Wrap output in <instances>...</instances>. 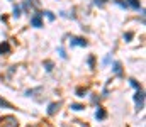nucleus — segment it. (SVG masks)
<instances>
[{
	"label": "nucleus",
	"mask_w": 146,
	"mask_h": 127,
	"mask_svg": "<svg viewBox=\"0 0 146 127\" xmlns=\"http://www.w3.org/2000/svg\"><path fill=\"white\" fill-rule=\"evenodd\" d=\"M31 24H33L34 27H42V20H41V15H34V17L31 19Z\"/></svg>",
	"instance_id": "obj_1"
},
{
	"label": "nucleus",
	"mask_w": 146,
	"mask_h": 127,
	"mask_svg": "<svg viewBox=\"0 0 146 127\" xmlns=\"http://www.w3.org/2000/svg\"><path fill=\"white\" fill-rule=\"evenodd\" d=\"M143 100H145V97H143V93H136V103H138V110H141L143 109Z\"/></svg>",
	"instance_id": "obj_2"
},
{
	"label": "nucleus",
	"mask_w": 146,
	"mask_h": 127,
	"mask_svg": "<svg viewBox=\"0 0 146 127\" xmlns=\"http://www.w3.org/2000/svg\"><path fill=\"white\" fill-rule=\"evenodd\" d=\"M72 46H87V41L82 38H73L72 39Z\"/></svg>",
	"instance_id": "obj_3"
},
{
	"label": "nucleus",
	"mask_w": 146,
	"mask_h": 127,
	"mask_svg": "<svg viewBox=\"0 0 146 127\" xmlns=\"http://www.w3.org/2000/svg\"><path fill=\"white\" fill-rule=\"evenodd\" d=\"M10 51V46L7 44V42H2L0 44V54H5V53H9Z\"/></svg>",
	"instance_id": "obj_4"
},
{
	"label": "nucleus",
	"mask_w": 146,
	"mask_h": 127,
	"mask_svg": "<svg viewBox=\"0 0 146 127\" xmlns=\"http://www.w3.org/2000/svg\"><path fill=\"white\" fill-rule=\"evenodd\" d=\"M95 117H97L99 120H102V119H106V112H104V109H99V110L95 112Z\"/></svg>",
	"instance_id": "obj_5"
},
{
	"label": "nucleus",
	"mask_w": 146,
	"mask_h": 127,
	"mask_svg": "<svg viewBox=\"0 0 146 127\" xmlns=\"http://www.w3.org/2000/svg\"><path fill=\"white\" fill-rule=\"evenodd\" d=\"M127 3H129L131 7H134V9H139V2H138V0H127Z\"/></svg>",
	"instance_id": "obj_6"
},
{
	"label": "nucleus",
	"mask_w": 146,
	"mask_h": 127,
	"mask_svg": "<svg viewBox=\"0 0 146 127\" xmlns=\"http://www.w3.org/2000/svg\"><path fill=\"white\" fill-rule=\"evenodd\" d=\"M56 107H58L56 103H51L49 109H48V114H54V112H56Z\"/></svg>",
	"instance_id": "obj_7"
},
{
	"label": "nucleus",
	"mask_w": 146,
	"mask_h": 127,
	"mask_svg": "<svg viewBox=\"0 0 146 127\" xmlns=\"http://www.w3.org/2000/svg\"><path fill=\"white\" fill-rule=\"evenodd\" d=\"M0 107H5V109H12V105H10L9 102H5V100H2V98H0Z\"/></svg>",
	"instance_id": "obj_8"
},
{
	"label": "nucleus",
	"mask_w": 146,
	"mask_h": 127,
	"mask_svg": "<svg viewBox=\"0 0 146 127\" xmlns=\"http://www.w3.org/2000/svg\"><path fill=\"white\" fill-rule=\"evenodd\" d=\"M72 109H73V110H82V109H83V105H80V103H72Z\"/></svg>",
	"instance_id": "obj_9"
},
{
	"label": "nucleus",
	"mask_w": 146,
	"mask_h": 127,
	"mask_svg": "<svg viewBox=\"0 0 146 127\" xmlns=\"http://www.w3.org/2000/svg\"><path fill=\"white\" fill-rule=\"evenodd\" d=\"M14 15H15V17H19V15H21V9H19V7H15V9H14Z\"/></svg>",
	"instance_id": "obj_10"
},
{
	"label": "nucleus",
	"mask_w": 146,
	"mask_h": 127,
	"mask_svg": "<svg viewBox=\"0 0 146 127\" xmlns=\"http://www.w3.org/2000/svg\"><path fill=\"white\" fill-rule=\"evenodd\" d=\"M131 38H133V34H131V32H127V34H126V36H124V39H127V41H129V39H131Z\"/></svg>",
	"instance_id": "obj_11"
},
{
	"label": "nucleus",
	"mask_w": 146,
	"mask_h": 127,
	"mask_svg": "<svg viewBox=\"0 0 146 127\" xmlns=\"http://www.w3.org/2000/svg\"><path fill=\"white\" fill-rule=\"evenodd\" d=\"M95 3H97V5H102V3H104V0H95Z\"/></svg>",
	"instance_id": "obj_12"
}]
</instances>
